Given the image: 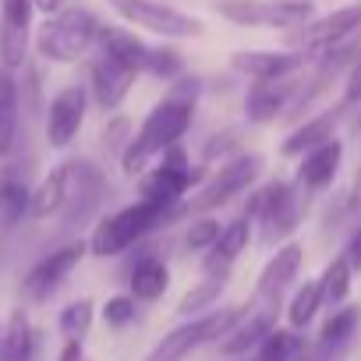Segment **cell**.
Here are the masks:
<instances>
[{"label":"cell","mask_w":361,"mask_h":361,"mask_svg":"<svg viewBox=\"0 0 361 361\" xmlns=\"http://www.w3.org/2000/svg\"><path fill=\"white\" fill-rule=\"evenodd\" d=\"M252 220L248 216H238V220H231V224H224V234H220V241H216V248L209 252V255H202V273L206 276H231V269H234V262L248 252V245H252Z\"/></svg>","instance_id":"16"},{"label":"cell","mask_w":361,"mask_h":361,"mask_svg":"<svg viewBox=\"0 0 361 361\" xmlns=\"http://www.w3.org/2000/svg\"><path fill=\"white\" fill-rule=\"evenodd\" d=\"M343 106H361V57L354 61L347 85H343Z\"/></svg>","instance_id":"39"},{"label":"cell","mask_w":361,"mask_h":361,"mask_svg":"<svg viewBox=\"0 0 361 361\" xmlns=\"http://www.w3.org/2000/svg\"><path fill=\"white\" fill-rule=\"evenodd\" d=\"M32 4H36V11H43L47 18H54V15L64 11V0H32Z\"/></svg>","instance_id":"43"},{"label":"cell","mask_w":361,"mask_h":361,"mask_svg":"<svg viewBox=\"0 0 361 361\" xmlns=\"http://www.w3.org/2000/svg\"><path fill=\"white\" fill-rule=\"evenodd\" d=\"M340 163H343V142L340 138L322 142L319 149L301 156V163H298V185L305 192H326L336 180V173H340Z\"/></svg>","instance_id":"17"},{"label":"cell","mask_w":361,"mask_h":361,"mask_svg":"<svg viewBox=\"0 0 361 361\" xmlns=\"http://www.w3.org/2000/svg\"><path fill=\"white\" fill-rule=\"evenodd\" d=\"M276 329V305L255 301V308H245V315L238 319V326L216 343L224 357H245L248 350H255L269 333Z\"/></svg>","instance_id":"14"},{"label":"cell","mask_w":361,"mask_h":361,"mask_svg":"<svg viewBox=\"0 0 361 361\" xmlns=\"http://www.w3.org/2000/svg\"><path fill=\"white\" fill-rule=\"evenodd\" d=\"M36 357V329L25 315V308H15L4 322V340H0V361H32Z\"/></svg>","instance_id":"25"},{"label":"cell","mask_w":361,"mask_h":361,"mask_svg":"<svg viewBox=\"0 0 361 361\" xmlns=\"http://www.w3.org/2000/svg\"><path fill=\"white\" fill-rule=\"evenodd\" d=\"M99 54H106V57H114V61H121L124 68H131V71H138V75H145V61H149V43H142L135 32H128V29H117V25H103L99 29Z\"/></svg>","instance_id":"23"},{"label":"cell","mask_w":361,"mask_h":361,"mask_svg":"<svg viewBox=\"0 0 361 361\" xmlns=\"http://www.w3.org/2000/svg\"><path fill=\"white\" fill-rule=\"evenodd\" d=\"M99 18L89 8H64L36 32V50L50 64H75L99 43Z\"/></svg>","instance_id":"3"},{"label":"cell","mask_w":361,"mask_h":361,"mask_svg":"<svg viewBox=\"0 0 361 361\" xmlns=\"http://www.w3.org/2000/svg\"><path fill=\"white\" fill-rule=\"evenodd\" d=\"M361 32V0H354V4L347 8H336L322 18H312L308 25L287 32V43L294 54H329L336 47H343L347 39H354Z\"/></svg>","instance_id":"8"},{"label":"cell","mask_w":361,"mask_h":361,"mask_svg":"<svg viewBox=\"0 0 361 361\" xmlns=\"http://www.w3.org/2000/svg\"><path fill=\"white\" fill-rule=\"evenodd\" d=\"M298 224H301V195L294 192V199H290V202H287L276 216H269L266 224H259V227H262V241H266V245H273V241L287 238Z\"/></svg>","instance_id":"36"},{"label":"cell","mask_w":361,"mask_h":361,"mask_svg":"<svg viewBox=\"0 0 361 361\" xmlns=\"http://www.w3.org/2000/svg\"><path fill=\"white\" fill-rule=\"evenodd\" d=\"M92 322H96V305H92V298H75V301H68V305L61 308V315H57V329H61L64 340H85L89 329H92Z\"/></svg>","instance_id":"32"},{"label":"cell","mask_w":361,"mask_h":361,"mask_svg":"<svg viewBox=\"0 0 361 361\" xmlns=\"http://www.w3.org/2000/svg\"><path fill=\"white\" fill-rule=\"evenodd\" d=\"M319 308H322V290H319V280H305L298 290H294V298H290V305H287V326L290 329H308L312 326V319L319 315Z\"/></svg>","instance_id":"31"},{"label":"cell","mask_w":361,"mask_h":361,"mask_svg":"<svg viewBox=\"0 0 361 361\" xmlns=\"http://www.w3.org/2000/svg\"><path fill=\"white\" fill-rule=\"evenodd\" d=\"M220 234H224L220 220H213V216H195V220L188 224V231H185V248H188V252L209 255V252L216 248Z\"/></svg>","instance_id":"34"},{"label":"cell","mask_w":361,"mask_h":361,"mask_svg":"<svg viewBox=\"0 0 361 361\" xmlns=\"http://www.w3.org/2000/svg\"><path fill=\"white\" fill-rule=\"evenodd\" d=\"M71 195V163H57L43 173V180L32 188V202H29V216L32 220H50L57 213H64Z\"/></svg>","instance_id":"19"},{"label":"cell","mask_w":361,"mask_h":361,"mask_svg":"<svg viewBox=\"0 0 361 361\" xmlns=\"http://www.w3.org/2000/svg\"><path fill=\"white\" fill-rule=\"evenodd\" d=\"M262 166H266L262 152H238V156L224 159L220 173L213 180H206V185L199 188V195L180 206V213H202V216H209L213 209L227 206L234 195H241L245 188H252L255 180H259V173H262Z\"/></svg>","instance_id":"6"},{"label":"cell","mask_w":361,"mask_h":361,"mask_svg":"<svg viewBox=\"0 0 361 361\" xmlns=\"http://www.w3.org/2000/svg\"><path fill=\"white\" fill-rule=\"evenodd\" d=\"M301 266H305V248H301L298 241L280 245V248L269 255V262L262 266V273H259V283H255V301L280 305V298L294 287V280H298Z\"/></svg>","instance_id":"12"},{"label":"cell","mask_w":361,"mask_h":361,"mask_svg":"<svg viewBox=\"0 0 361 361\" xmlns=\"http://www.w3.org/2000/svg\"><path fill=\"white\" fill-rule=\"evenodd\" d=\"M294 185H287V180H266V185H259L252 195H248V202H245V216L252 220V224H266L269 216H276L290 199H294Z\"/></svg>","instance_id":"26"},{"label":"cell","mask_w":361,"mask_h":361,"mask_svg":"<svg viewBox=\"0 0 361 361\" xmlns=\"http://www.w3.org/2000/svg\"><path fill=\"white\" fill-rule=\"evenodd\" d=\"M294 92H298V82H294V78L252 85V89H248V99H245L248 121H252V124H269V121H276V117L290 106Z\"/></svg>","instance_id":"20"},{"label":"cell","mask_w":361,"mask_h":361,"mask_svg":"<svg viewBox=\"0 0 361 361\" xmlns=\"http://www.w3.org/2000/svg\"><path fill=\"white\" fill-rule=\"evenodd\" d=\"M343 255H347V262H350V269L357 273L361 269V227L350 234V241H347V248H343Z\"/></svg>","instance_id":"41"},{"label":"cell","mask_w":361,"mask_h":361,"mask_svg":"<svg viewBox=\"0 0 361 361\" xmlns=\"http://www.w3.org/2000/svg\"><path fill=\"white\" fill-rule=\"evenodd\" d=\"M57 361H85V347H82V340H64Z\"/></svg>","instance_id":"42"},{"label":"cell","mask_w":361,"mask_h":361,"mask_svg":"<svg viewBox=\"0 0 361 361\" xmlns=\"http://www.w3.org/2000/svg\"><path fill=\"white\" fill-rule=\"evenodd\" d=\"M350 195H354V202L361 206V166H357V177H354V192H350Z\"/></svg>","instance_id":"44"},{"label":"cell","mask_w":361,"mask_h":361,"mask_svg":"<svg viewBox=\"0 0 361 361\" xmlns=\"http://www.w3.org/2000/svg\"><path fill=\"white\" fill-rule=\"evenodd\" d=\"M301 347H305V336L298 333V329H283V326H276L252 354H255V361H298V354H301Z\"/></svg>","instance_id":"30"},{"label":"cell","mask_w":361,"mask_h":361,"mask_svg":"<svg viewBox=\"0 0 361 361\" xmlns=\"http://www.w3.org/2000/svg\"><path fill=\"white\" fill-rule=\"evenodd\" d=\"M301 64H305V57L294 50H238V54H231V68L238 75H245L252 85L294 78L301 71Z\"/></svg>","instance_id":"13"},{"label":"cell","mask_w":361,"mask_h":361,"mask_svg":"<svg viewBox=\"0 0 361 361\" xmlns=\"http://www.w3.org/2000/svg\"><path fill=\"white\" fill-rule=\"evenodd\" d=\"M135 315H138V301H135L131 294H114V298H106V305H103V322H106L110 329L131 326Z\"/></svg>","instance_id":"37"},{"label":"cell","mask_w":361,"mask_h":361,"mask_svg":"<svg viewBox=\"0 0 361 361\" xmlns=\"http://www.w3.org/2000/svg\"><path fill=\"white\" fill-rule=\"evenodd\" d=\"M312 0H216V15L241 29L294 32L312 22Z\"/></svg>","instance_id":"5"},{"label":"cell","mask_w":361,"mask_h":361,"mask_svg":"<svg viewBox=\"0 0 361 361\" xmlns=\"http://www.w3.org/2000/svg\"><path fill=\"white\" fill-rule=\"evenodd\" d=\"M227 290V276H202L195 287L185 290V298L177 301V312L185 315V319H195V315H206L216 308L220 294Z\"/></svg>","instance_id":"28"},{"label":"cell","mask_w":361,"mask_h":361,"mask_svg":"<svg viewBox=\"0 0 361 361\" xmlns=\"http://www.w3.org/2000/svg\"><path fill=\"white\" fill-rule=\"evenodd\" d=\"M32 0H0V68L18 71L32 43Z\"/></svg>","instance_id":"10"},{"label":"cell","mask_w":361,"mask_h":361,"mask_svg":"<svg viewBox=\"0 0 361 361\" xmlns=\"http://www.w3.org/2000/svg\"><path fill=\"white\" fill-rule=\"evenodd\" d=\"M177 213H166V209H159V206H152V202H131V206H124V209H117V213H110V216H103L96 227H92V234H89V255L92 259H114V255H124L131 245H142L152 231H159L166 220H173Z\"/></svg>","instance_id":"2"},{"label":"cell","mask_w":361,"mask_h":361,"mask_svg":"<svg viewBox=\"0 0 361 361\" xmlns=\"http://www.w3.org/2000/svg\"><path fill=\"white\" fill-rule=\"evenodd\" d=\"M29 202H32V188L22 177H0V220L8 227L29 216Z\"/></svg>","instance_id":"33"},{"label":"cell","mask_w":361,"mask_h":361,"mask_svg":"<svg viewBox=\"0 0 361 361\" xmlns=\"http://www.w3.org/2000/svg\"><path fill=\"white\" fill-rule=\"evenodd\" d=\"M350 280H354V269H350L347 255H343V252H340V255H333V259L326 262L322 276H319L322 305H329V308H340V305L347 301V294H350Z\"/></svg>","instance_id":"29"},{"label":"cell","mask_w":361,"mask_h":361,"mask_svg":"<svg viewBox=\"0 0 361 361\" xmlns=\"http://www.w3.org/2000/svg\"><path fill=\"white\" fill-rule=\"evenodd\" d=\"M145 75L159 78V82H177L185 75V61L170 47H149V61H145Z\"/></svg>","instance_id":"35"},{"label":"cell","mask_w":361,"mask_h":361,"mask_svg":"<svg viewBox=\"0 0 361 361\" xmlns=\"http://www.w3.org/2000/svg\"><path fill=\"white\" fill-rule=\"evenodd\" d=\"M357 131H361V117H357Z\"/></svg>","instance_id":"46"},{"label":"cell","mask_w":361,"mask_h":361,"mask_svg":"<svg viewBox=\"0 0 361 361\" xmlns=\"http://www.w3.org/2000/svg\"><path fill=\"white\" fill-rule=\"evenodd\" d=\"M0 340H4V322H0Z\"/></svg>","instance_id":"45"},{"label":"cell","mask_w":361,"mask_h":361,"mask_svg":"<svg viewBox=\"0 0 361 361\" xmlns=\"http://www.w3.org/2000/svg\"><path fill=\"white\" fill-rule=\"evenodd\" d=\"M85 114H89V89L85 85H64L47 106V142H50V149H68L78 138Z\"/></svg>","instance_id":"11"},{"label":"cell","mask_w":361,"mask_h":361,"mask_svg":"<svg viewBox=\"0 0 361 361\" xmlns=\"http://www.w3.org/2000/svg\"><path fill=\"white\" fill-rule=\"evenodd\" d=\"M135 82H138V71L124 68L121 61H114L106 54H99L89 68V89H92V99L103 110H121V103L135 89Z\"/></svg>","instance_id":"15"},{"label":"cell","mask_w":361,"mask_h":361,"mask_svg":"<svg viewBox=\"0 0 361 361\" xmlns=\"http://www.w3.org/2000/svg\"><path fill=\"white\" fill-rule=\"evenodd\" d=\"M231 145H238V131H224V135H213V142L206 145V159H216L224 156Z\"/></svg>","instance_id":"40"},{"label":"cell","mask_w":361,"mask_h":361,"mask_svg":"<svg viewBox=\"0 0 361 361\" xmlns=\"http://www.w3.org/2000/svg\"><path fill=\"white\" fill-rule=\"evenodd\" d=\"M18 124H22V92H18L15 75L0 68V156L15 152Z\"/></svg>","instance_id":"24"},{"label":"cell","mask_w":361,"mask_h":361,"mask_svg":"<svg viewBox=\"0 0 361 361\" xmlns=\"http://www.w3.org/2000/svg\"><path fill=\"white\" fill-rule=\"evenodd\" d=\"M357 326H361V305H340L322 322V329H319L315 340L326 343V347H333V350H347L354 343V336H357Z\"/></svg>","instance_id":"27"},{"label":"cell","mask_w":361,"mask_h":361,"mask_svg":"<svg viewBox=\"0 0 361 361\" xmlns=\"http://www.w3.org/2000/svg\"><path fill=\"white\" fill-rule=\"evenodd\" d=\"M85 255H89V245H85V241H68V245L54 248L50 255H43V259L25 273V280H22L25 298H29V301H47V298L78 269V262H82Z\"/></svg>","instance_id":"9"},{"label":"cell","mask_w":361,"mask_h":361,"mask_svg":"<svg viewBox=\"0 0 361 361\" xmlns=\"http://www.w3.org/2000/svg\"><path fill=\"white\" fill-rule=\"evenodd\" d=\"M131 138H135V128H131L128 117H114V121H106V128H103V145H106V152H114V156L121 159L124 149L131 145Z\"/></svg>","instance_id":"38"},{"label":"cell","mask_w":361,"mask_h":361,"mask_svg":"<svg viewBox=\"0 0 361 361\" xmlns=\"http://www.w3.org/2000/svg\"><path fill=\"white\" fill-rule=\"evenodd\" d=\"M110 8L135 29H145L152 36L163 39H195L206 32L202 18L188 15V11H177L170 4H159V0H110Z\"/></svg>","instance_id":"7"},{"label":"cell","mask_w":361,"mask_h":361,"mask_svg":"<svg viewBox=\"0 0 361 361\" xmlns=\"http://www.w3.org/2000/svg\"><path fill=\"white\" fill-rule=\"evenodd\" d=\"M103 192H106V180L99 177V170L92 166V163H85V159H78V163H71V195H68V220L78 227L82 220H89L92 213H96V206H99V199H103Z\"/></svg>","instance_id":"18"},{"label":"cell","mask_w":361,"mask_h":361,"mask_svg":"<svg viewBox=\"0 0 361 361\" xmlns=\"http://www.w3.org/2000/svg\"><path fill=\"white\" fill-rule=\"evenodd\" d=\"M199 92H202V82L195 75H180L177 82H170V92L145 114L131 145L121 156V170L128 177H142L152 166V159H159L166 149L180 145V138L188 135V128L195 121Z\"/></svg>","instance_id":"1"},{"label":"cell","mask_w":361,"mask_h":361,"mask_svg":"<svg viewBox=\"0 0 361 361\" xmlns=\"http://www.w3.org/2000/svg\"><path fill=\"white\" fill-rule=\"evenodd\" d=\"M166 287H170V266L156 252L142 248V255L128 269V294L142 305V301H159L166 294Z\"/></svg>","instance_id":"21"},{"label":"cell","mask_w":361,"mask_h":361,"mask_svg":"<svg viewBox=\"0 0 361 361\" xmlns=\"http://www.w3.org/2000/svg\"><path fill=\"white\" fill-rule=\"evenodd\" d=\"M241 315H245L241 305H234V308H213V312H206V315H195V319H188V322L173 326L142 361H185V357L195 354L199 347L220 343V340L238 326Z\"/></svg>","instance_id":"4"},{"label":"cell","mask_w":361,"mask_h":361,"mask_svg":"<svg viewBox=\"0 0 361 361\" xmlns=\"http://www.w3.org/2000/svg\"><path fill=\"white\" fill-rule=\"evenodd\" d=\"M336 121H340V110H326V114H319V117L301 121V124L280 142V156L301 159L305 152L319 149V145L329 142V138H336V135H333V131H336Z\"/></svg>","instance_id":"22"}]
</instances>
